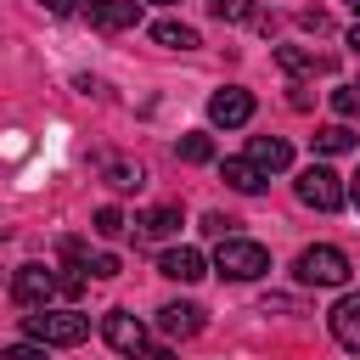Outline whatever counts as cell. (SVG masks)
Masks as SVG:
<instances>
[{
	"label": "cell",
	"instance_id": "1",
	"mask_svg": "<svg viewBox=\"0 0 360 360\" xmlns=\"http://www.w3.org/2000/svg\"><path fill=\"white\" fill-rule=\"evenodd\" d=\"M22 332L34 338V343H51V349H73V343H84L90 338V315H79V309H39V315H22Z\"/></svg>",
	"mask_w": 360,
	"mask_h": 360
},
{
	"label": "cell",
	"instance_id": "2",
	"mask_svg": "<svg viewBox=\"0 0 360 360\" xmlns=\"http://www.w3.org/2000/svg\"><path fill=\"white\" fill-rule=\"evenodd\" d=\"M214 270L231 276V281H259V276L270 270V253H264L259 242H248V236H225L219 253H214Z\"/></svg>",
	"mask_w": 360,
	"mask_h": 360
},
{
	"label": "cell",
	"instance_id": "3",
	"mask_svg": "<svg viewBox=\"0 0 360 360\" xmlns=\"http://www.w3.org/2000/svg\"><path fill=\"white\" fill-rule=\"evenodd\" d=\"M292 276L304 281V287H343L349 281V253L343 248H304L298 253V264H292Z\"/></svg>",
	"mask_w": 360,
	"mask_h": 360
},
{
	"label": "cell",
	"instance_id": "4",
	"mask_svg": "<svg viewBox=\"0 0 360 360\" xmlns=\"http://www.w3.org/2000/svg\"><path fill=\"white\" fill-rule=\"evenodd\" d=\"M292 191H298V202H304V208H321V214L343 208V197H349V186H343V180H338L326 163H309V169H298Z\"/></svg>",
	"mask_w": 360,
	"mask_h": 360
},
{
	"label": "cell",
	"instance_id": "5",
	"mask_svg": "<svg viewBox=\"0 0 360 360\" xmlns=\"http://www.w3.org/2000/svg\"><path fill=\"white\" fill-rule=\"evenodd\" d=\"M11 298H17V304H34V309H45L51 298H68V270L22 264V270L11 276Z\"/></svg>",
	"mask_w": 360,
	"mask_h": 360
},
{
	"label": "cell",
	"instance_id": "6",
	"mask_svg": "<svg viewBox=\"0 0 360 360\" xmlns=\"http://www.w3.org/2000/svg\"><path fill=\"white\" fill-rule=\"evenodd\" d=\"M101 338L118 349V354H129V360H141L146 349H152V338H146V326L129 315V309H107L101 315Z\"/></svg>",
	"mask_w": 360,
	"mask_h": 360
},
{
	"label": "cell",
	"instance_id": "7",
	"mask_svg": "<svg viewBox=\"0 0 360 360\" xmlns=\"http://www.w3.org/2000/svg\"><path fill=\"white\" fill-rule=\"evenodd\" d=\"M79 17L101 34H118V28L141 22V0H79Z\"/></svg>",
	"mask_w": 360,
	"mask_h": 360
},
{
	"label": "cell",
	"instance_id": "8",
	"mask_svg": "<svg viewBox=\"0 0 360 360\" xmlns=\"http://www.w3.org/2000/svg\"><path fill=\"white\" fill-rule=\"evenodd\" d=\"M208 118H214L219 129H242V124L253 118V96H248L242 84H225V90L208 96Z\"/></svg>",
	"mask_w": 360,
	"mask_h": 360
},
{
	"label": "cell",
	"instance_id": "9",
	"mask_svg": "<svg viewBox=\"0 0 360 360\" xmlns=\"http://www.w3.org/2000/svg\"><path fill=\"white\" fill-rule=\"evenodd\" d=\"M326 321H332V338H338L343 349H354V354H360V292H349V298H338Z\"/></svg>",
	"mask_w": 360,
	"mask_h": 360
},
{
	"label": "cell",
	"instance_id": "10",
	"mask_svg": "<svg viewBox=\"0 0 360 360\" xmlns=\"http://www.w3.org/2000/svg\"><path fill=\"white\" fill-rule=\"evenodd\" d=\"M158 270H163L169 281H202V276H208V264H202L197 248H169V253L158 259Z\"/></svg>",
	"mask_w": 360,
	"mask_h": 360
},
{
	"label": "cell",
	"instance_id": "11",
	"mask_svg": "<svg viewBox=\"0 0 360 360\" xmlns=\"http://www.w3.org/2000/svg\"><path fill=\"white\" fill-rule=\"evenodd\" d=\"M158 326H163V338H197L202 332V309L197 304H163Z\"/></svg>",
	"mask_w": 360,
	"mask_h": 360
},
{
	"label": "cell",
	"instance_id": "12",
	"mask_svg": "<svg viewBox=\"0 0 360 360\" xmlns=\"http://www.w3.org/2000/svg\"><path fill=\"white\" fill-rule=\"evenodd\" d=\"M219 174H225V186H231V191H248V197H253V191H264V180H270L253 158H225V163H219Z\"/></svg>",
	"mask_w": 360,
	"mask_h": 360
},
{
	"label": "cell",
	"instance_id": "13",
	"mask_svg": "<svg viewBox=\"0 0 360 360\" xmlns=\"http://www.w3.org/2000/svg\"><path fill=\"white\" fill-rule=\"evenodd\" d=\"M248 158H253L264 174H276V169H287V163H292V146H287V141H276V135H253V141H248Z\"/></svg>",
	"mask_w": 360,
	"mask_h": 360
},
{
	"label": "cell",
	"instance_id": "14",
	"mask_svg": "<svg viewBox=\"0 0 360 360\" xmlns=\"http://www.w3.org/2000/svg\"><path fill=\"white\" fill-rule=\"evenodd\" d=\"M180 231V208H146L141 219H135V236L141 242H169Z\"/></svg>",
	"mask_w": 360,
	"mask_h": 360
},
{
	"label": "cell",
	"instance_id": "15",
	"mask_svg": "<svg viewBox=\"0 0 360 360\" xmlns=\"http://www.w3.org/2000/svg\"><path fill=\"white\" fill-rule=\"evenodd\" d=\"M276 62H281L287 73H332V56H326V51H304V45H281Z\"/></svg>",
	"mask_w": 360,
	"mask_h": 360
},
{
	"label": "cell",
	"instance_id": "16",
	"mask_svg": "<svg viewBox=\"0 0 360 360\" xmlns=\"http://www.w3.org/2000/svg\"><path fill=\"white\" fill-rule=\"evenodd\" d=\"M101 174H107L112 191H141V186H146V169H141V163H124V158H107Z\"/></svg>",
	"mask_w": 360,
	"mask_h": 360
},
{
	"label": "cell",
	"instance_id": "17",
	"mask_svg": "<svg viewBox=\"0 0 360 360\" xmlns=\"http://www.w3.org/2000/svg\"><path fill=\"white\" fill-rule=\"evenodd\" d=\"M315 152H326V158L354 152V129H349V124H321V129H315Z\"/></svg>",
	"mask_w": 360,
	"mask_h": 360
},
{
	"label": "cell",
	"instance_id": "18",
	"mask_svg": "<svg viewBox=\"0 0 360 360\" xmlns=\"http://www.w3.org/2000/svg\"><path fill=\"white\" fill-rule=\"evenodd\" d=\"M152 39L163 51H191L197 45V28H186V22H152Z\"/></svg>",
	"mask_w": 360,
	"mask_h": 360
},
{
	"label": "cell",
	"instance_id": "19",
	"mask_svg": "<svg viewBox=\"0 0 360 360\" xmlns=\"http://www.w3.org/2000/svg\"><path fill=\"white\" fill-rule=\"evenodd\" d=\"M174 158H180V163H208V158H214V141H208V135H180V141H174Z\"/></svg>",
	"mask_w": 360,
	"mask_h": 360
},
{
	"label": "cell",
	"instance_id": "20",
	"mask_svg": "<svg viewBox=\"0 0 360 360\" xmlns=\"http://www.w3.org/2000/svg\"><path fill=\"white\" fill-rule=\"evenodd\" d=\"M208 11H214L219 22H248V17H253V0H214Z\"/></svg>",
	"mask_w": 360,
	"mask_h": 360
},
{
	"label": "cell",
	"instance_id": "21",
	"mask_svg": "<svg viewBox=\"0 0 360 360\" xmlns=\"http://www.w3.org/2000/svg\"><path fill=\"white\" fill-rule=\"evenodd\" d=\"M202 231H208L214 242H225V236H236V219H231V214H202Z\"/></svg>",
	"mask_w": 360,
	"mask_h": 360
},
{
	"label": "cell",
	"instance_id": "22",
	"mask_svg": "<svg viewBox=\"0 0 360 360\" xmlns=\"http://www.w3.org/2000/svg\"><path fill=\"white\" fill-rule=\"evenodd\" d=\"M332 107H338L343 118H360V90H354V84H343V90H332Z\"/></svg>",
	"mask_w": 360,
	"mask_h": 360
},
{
	"label": "cell",
	"instance_id": "23",
	"mask_svg": "<svg viewBox=\"0 0 360 360\" xmlns=\"http://www.w3.org/2000/svg\"><path fill=\"white\" fill-rule=\"evenodd\" d=\"M118 231H124V214L118 208H101L96 214V236H118Z\"/></svg>",
	"mask_w": 360,
	"mask_h": 360
},
{
	"label": "cell",
	"instance_id": "24",
	"mask_svg": "<svg viewBox=\"0 0 360 360\" xmlns=\"http://www.w3.org/2000/svg\"><path fill=\"white\" fill-rule=\"evenodd\" d=\"M84 270H90L96 281H112V276H118V259H112V253H96V259L84 264Z\"/></svg>",
	"mask_w": 360,
	"mask_h": 360
},
{
	"label": "cell",
	"instance_id": "25",
	"mask_svg": "<svg viewBox=\"0 0 360 360\" xmlns=\"http://www.w3.org/2000/svg\"><path fill=\"white\" fill-rule=\"evenodd\" d=\"M45 349H51V343H34V338H28V343H11L6 360H45Z\"/></svg>",
	"mask_w": 360,
	"mask_h": 360
},
{
	"label": "cell",
	"instance_id": "26",
	"mask_svg": "<svg viewBox=\"0 0 360 360\" xmlns=\"http://www.w3.org/2000/svg\"><path fill=\"white\" fill-rule=\"evenodd\" d=\"M45 11H56V17H68V11H79V0H39Z\"/></svg>",
	"mask_w": 360,
	"mask_h": 360
},
{
	"label": "cell",
	"instance_id": "27",
	"mask_svg": "<svg viewBox=\"0 0 360 360\" xmlns=\"http://www.w3.org/2000/svg\"><path fill=\"white\" fill-rule=\"evenodd\" d=\"M349 202H354V208H360V174H354V180H349Z\"/></svg>",
	"mask_w": 360,
	"mask_h": 360
},
{
	"label": "cell",
	"instance_id": "28",
	"mask_svg": "<svg viewBox=\"0 0 360 360\" xmlns=\"http://www.w3.org/2000/svg\"><path fill=\"white\" fill-rule=\"evenodd\" d=\"M349 51H354V56H360V22H354V34H349Z\"/></svg>",
	"mask_w": 360,
	"mask_h": 360
},
{
	"label": "cell",
	"instance_id": "29",
	"mask_svg": "<svg viewBox=\"0 0 360 360\" xmlns=\"http://www.w3.org/2000/svg\"><path fill=\"white\" fill-rule=\"evenodd\" d=\"M349 11H354V17H360V0H349Z\"/></svg>",
	"mask_w": 360,
	"mask_h": 360
},
{
	"label": "cell",
	"instance_id": "30",
	"mask_svg": "<svg viewBox=\"0 0 360 360\" xmlns=\"http://www.w3.org/2000/svg\"><path fill=\"white\" fill-rule=\"evenodd\" d=\"M158 6H169V0H158Z\"/></svg>",
	"mask_w": 360,
	"mask_h": 360
},
{
	"label": "cell",
	"instance_id": "31",
	"mask_svg": "<svg viewBox=\"0 0 360 360\" xmlns=\"http://www.w3.org/2000/svg\"><path fill=\"white\" fill-rule=\"evenodd\" d=\"M354 90H360V84H354Z\"/></svg>",
	"mask_w": 360,
	"mask_h": 360
}]
</instances>
